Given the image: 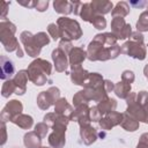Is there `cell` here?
<instances>
[{
	"instance_id": "e575fe53",
	"label": "cell",
	"mask_w": 148,
	"mask_h": 148,
	"mask_svg": "<svg viewBox=\"0 0 148 148\" xmlns=\"http://www.w3.org/2000/svg\"><path fill=\"white\" fill-rule=\"evenodd\" d=\"M91 23H92V24L95 25V28L98 29V30L104 29L105 25H106V21H105V18H104L102 15H96Z\"/></svg>"
},
{
	"instance_id": "ba28073f",
	"label": "cell",
	"mask_w": 148,
	"mask_h": 148,
	"mask_svg": "<svg viewBox=\"0 0 148 148\" xmlns=\"http://www.w3.org/2000/svg\"><path fill=\"white\" fill-rule=\"evenodd\" d=\"M111 28H112V34L117 39H125L130 37V35L132 34L131 25L125 23L123 17H113Z\"/></svg>"
},
{
	"instance_id": "5b68a950",
	"label": "cell",
	"mask_w": 148,
	"mask_h": 148,
	"mask_svg": "<svg viewBox=\"0 0 148 148\" xmlns=\"http://www.w3.org/2000/svg\"><path fill=\"white\" fill-rule=\"evenodd\" d=\"M120 53L127 54V56L135 58V59H139V60H143L146 58V49H145L143 43L134 42L132 39L126 42L120 47Z\"/></svg>"
},
{
	"instance_id": "7dc6e473",
	"label": "cell",
	"mask_w": 148,
	"mask_h": 148,
	"mask_svg": "<svg viewBox=\"0 0 148 148\" xmlns=\"http://www.w3.org/2000/svg\"><path fill=\"white\" fill-rule=\"evenodd\" d=\"M145 75H146V77L148 79V65L145 67Z\"/></svg>"
},
{
	"instance_id": "30bf717a",
	"label": "cell",
	"mask_w": 148,
	"mask_h": 148,
	"mask_svg": "<svg viewBox=\"0 0 148 148\" xmlns=\"http://www.w3.org/2000/svg\"><path fill=\"white\" fill-rule=\"evenodd\" d=\"M21 42L24 45V50L25 52L30 56V57H38L40 53V47L38 46L35 36L31 35V32L29 31H23L20 36Z\"/></svg>"
},
{
	"instance_id": "d6a6232c",
	"label": "cell",
	"mask_w": 148,
	"mask_h": 148,
	"mask_svg": "<svg viewBox=\"0 0 148 148\" xmlns=\"http://www.w3.org/2000/svg\"><path fill=\"white\" fill-rule=\"evenodd\" d=\"M49 125L46 124V123H39V124H37L36 125V127H35V133L39 136V138H45L46 136V133H47V131H49Z\"/></svg>"
},
{
	"instance_id": "7bdbcfd3",
	"label": "cell",
	"mask_w": 148,
	"mask_h": 148,
	"mask_svg": "<svg viewBox=\"0 0 148 148\" xmlns=\"http://www.w3.org/2000/svg\"><path fill=\"white\" fill-rule=\"evenodd\" d=\"M132 40L134 42H139V43H143V36L138 31V32H133L132 34Z\"/></svg>"
},
{
	"instance_id": "6da1fadb",
	"label": "cell",
	"mask_w": 148,
	"mask_h": 148,
	"mask_svg": "<svg viewBox=\"0 0 148 148\" xmlns=\"http://www.w3.org/2000/svg\"><path fill=\"white\" fill-rule=\"evenodd\" d=\"M113 34H101L95 36L88 46L87 58L89 60H108L116 58L120 52V46L116 43Z\"/></svg>"
},
{
	"instance_id": "f546056e",
	"label": "cell",
	"mask_w": 148,
	"mask_h": 148,
	"mask_svg": "<svg viewBox=\"0 0 148 148\" xmlns=\"http://www.w3.org/2000/svg\"><path fill=\"white\" fill-rule=\"evenodd\" d=\"M16 91V86L14 83L13 80H7L3 86H2V89H1V92H2V96L3 97H9L10 94L15 92Z\"/></svg>"
},
{
	"instance_id": "cb8c5ba5",
	"label": "cell",
	"mask_w": 148,
	"mask_h": 148,
	"mask_svg": "<svg viewBox=\"0 0 148 148\" xmlns=\"http://www.w3.org/2000/svg\"><path fill=\"white\" fill-rule=\"evenodd\" d=\"M130 91H131V84L125 81H120L114 86V92L120 98H127L128 95L131 94Z\"/></svg>"
},
{
	"instance_id": "8fae6325",
	"label": "cell",
	"mask_w": 148,
	"mask_h": 148,
	"mask_svg": "<svg viewBox=\"0 0 148 148\" xmlns=\"http://www.w3.org/2000/svg\"><path fill=\"white\" fill-rule=\"evenodd\" d=\"M89 111H90V109L88 108L87 104H82L80 106H76V110L71 113L69 120L79 121L81 127L89 126V124L91 121L90 120V116H89Z\"/></svg>"
},
{
	"instance_id": "3957f363",
	"label": "cell",
	"mask_w": 148,
	"mask_h": 148,
	"mask_svg": "<svg viewBox=\"0 0 148 148\" xmlns=\"http://www.w3.org/2000/svg\"><path fill=\"white\" fill-rule=\"evenodd\" d=\"M57 24L60 30V37L62 39H79L82 35L79 23L68 17H60L57 21Z\"/></svg>"
},
{
	"instance_id": "484cf974",
	"label": "cell",
	"mask_w": 148,
	"mask_h": 148,
	"mask_svg": "<svg viewBox=\"0 0 148 148\" xmlns=\"http://www.w3.org/2000/svg\"><path fill=\"white\" fill-rule=\"evenodd\" d=\"M13 123L16 124L17 126H20V127L23 128V130H29V128L32 126L34 120H32V118H31L30 116H28V114H20V116H17V117L13 120Z\"/></svg>"
},
{
	"instance_id": "8d00e7d4",
	"label": "cell",
	"mask_w": 148,
	"mask_h": 148,
	"mask_svg": "<svg viewBox=\"0 0 148 148\" xmlns=\"http://www.w3.org/2000/svg\"><path fill=\"white\" fill-rule=\"evenodd\" d=\"M89 116H90V120L91 121H99V119L102 118V114H101L99 110L97 109V106H94V108L90 109Z\"/></svg>"
},
{
	"instance_id": "7402d4cb",
	"label": "cell",
	"mask_w": 148,
	"mask_h": 148,
	"mask_svg": "<svg viewBox=\"0 0 148 148\" xmlns=\"http://www.w3.org/2000/svg\"><path fill=\"white\" fill-rule=\"evenodd\" d=\"M23 142H24V146L28 148H40L42 138H39L35 132H29L24 135Z\"/></svg>"
},
{
	"instance_id": "f6af8a7d",
	"label": "cell",
	"mask_w": 148,
	"mask_h": 148,
	"mask_svg": "<svg viewBox=\"0 0 148 148\" xmlns=\"http://www.w3.org/2000/svg\"><path fill=\"white\" fill-rule=\"evenodd\" d=\"M7 5H8V3H7V2H5V1H2V2H1V6L3 7V8H2V14H1V17H2V18H5V16H6V13H7L6 6H7Z\"/></svg>"
},
{
	"instance_id": "d590c367",
	"label": "cell",
	"mask_w": 148,
	"mask_h": 148,
	"mask_svg": "<svg viewBox=\"0 0 148 148\" xmlns=\"http://www.w3.org/2000/svg\"><path fill=\"white\" fill-rule=\"evenodd\" d=\"M47 30H49V32H50V35L52 36V38L56 40V39H58L59 37H60V30H59V28L54 24V23H51V24H49V28H47Z\"/></svg>"
},
{
	"instance_id": "277c9868",
	"label": "cell",
	"mask_w": 148,
	"mask_h": 148,
	"mask_svg": "<svg viewBox=\"0 0 148 148\" xmlns=\"http://www.w3.org/2000/svg\"><path fill=\"white\" fill-rule=\"evenodd\" d=\"M15 30V25L9 21H2L0 23V39L6 51L12 52L14 50H17L20 46L17 39L14 37Z\"/></svg>"
},
{
	"instance_id": "7a4b0ae2",
	"label": "cell",
	"mask_w": 148,
	"mask_h": 148,
	"mask_svg": "<svg viewBox=\"0 0 148 148\" xmlns=\"http://www.w3.org/2000/svg\"><path fill=\"white\" fill-rule=\"evenodd\" d=\"M51 64L43 59H36L32 61L27 72L29 79L36 84V86H43L47 81V76L51 75Z\"/></svg>"
},
{
	"instance_id": "ab89813d",
	"label": "cell",
	"mask_w": 148,
	"mask_h": 148,
	"mask_svg": "<svg viewBox=\"0 0 148 148\" xmlns=\"http://www.w3.org/2000/svg\"><path fill=\"white\" fill-rule=\"evenodd\" d=\"M99 126L103 128V130H105V131H109V130H111L112 127H113V125L111 124V121L106 118V117H103V118H101L99 119Z\"/></svg>"
},
{
	"instance_id": "44dd1931",
	"label": "cell",
	"mask_w": 148,
	"mask_h": 148,
	"mask_svg": "<svg viewBox=\"0 0 148 148\" xmlns=\"http://www.w3.org/2000/svg\"><path fill=\"white\" fill-rule=\"evenodd\" d=\"M103 82H104V80H103L102 75H99L98 73H91L87 77L83 86H84V89H96Z\"/></svg>"
},
{
	"instance_id": "f1b7e54d",
	"label": "cell",
	"mask_w": 148,
	"mask_h": 148,
	"mask_svg": "<svg viewBox=\"0 0 148 148\" xmlns=\"http://www.w3.org/2000/svg\"><path fill=\"white\" fill-rule=\"evenodd\" d=\"M130 12V7L126 2H119L117 3L116 8L112 10V16L113 17H117V15H119V17H123L125 15H127Z\"/></svg>"
},
{
	"instance_id": "bcb514c9",
	"label": "cell",
	"mask_w": 148,
	"mask_h": 148,
	"mask_svg": "<svg viewBox=\"0 0 148 148\" xmlns=\"http://www.w3.org/2000/svg\"><path fill=\"white\" fill-rule=\"evenodd\" d=\"M146 2H141V3H135V2H132V5L133 6H139V7H141V6H143Z\"/></svg>"
},
{
	"instance_id": "2e32d148",
	"label": "cell",
	"mask_w": 148,
	"mask_h": 148,
	"mask_svg": "<svg viewBox=\"0 0 148 148\" xmlns=\"http://www.w3.org/2000/svg\"><path fill=\"white\" fill-rule=\"evenodd\" d=\"M80 135L82 138V141L84 145H91L92 142H95V140L97 139V132L95 128H92L90 125L89 126H84L81 127L80 130Z\"/></svg>"
},
{
	"instance_id": "5bb4252c",
	"label": "cell",
	"mask_w": 148,
	"mask_h": 148,
	"mask_svg": "<svg viewBox=\"0 0 148 148\" xmlns=\"http://www.w3.org/2000/svg\"><path fill=\"white\" fill-rule=\"evenodd\" d=\"M0 64H1V79L2 80H9L14 73H15V67L13 61L7 58L6 56H1L0 57Z\"/></svg>"
},
{
	"instance_id": "60d3db41",
	"label": "cell",
	"mask_w": 148,
	"mask_h": 148,
	"mask_svg": "<svg viewBox=\"0 0 148 148\" xmlns=\"http://www.w3.org/2000/svg\"><path fill=\"white\" fill-rule=\"evenodd\" d=\"M136 148H148V133H145L141 135Z\"/></svg>"
},
{
	"instance_id": "9a60e30c",
	"label": "cell",
	"mask_w": 148,
	"mask_h": 148,
	"mask_svg": "<svg viewBox=\"0 0 148 148\" xmlns=\"http://www.w3.org/2000/svg\"><path fill=\"white\" fill-rule=\"evenodd\" d=\"M28 72L27 71H20L13 79L15 86H16V91L15 94L17 95H23L25 92V83L28 81Z\"/></svg>"
},
{
	"instance_id": "1f68e13d",
	"label": "cell",
	"mask_w": 148,
	"mask_h": 148,
	"mask_svg": "<svg viewBox=\"0 0 148 148\" xmlns=\"http://www.w3.org/2000/svg\"><path fill=\"white\" fill-rule=\"evenodd\" d=\"M105 117L111 121V124H112L113 126H116V125H120V124H121L124 114H123V113H119V112H116V111H112V112L106 113Z\"/></svg>"
},
{
	"instance_id": "52a82bcc",
	"label": "cell",
	"mask_w": 148,
	"mask_h": 148,
	"mask_svg": "<svg viewBox=\"0 0 148 148\" xmlns=\"http://www.w3.org/2000/svg\"><path fill=\"white\" fill-rule=\"evenodd\" d=\"M69 121V118L60 114V113H47L44 117V123H46L49 126L53 128V131H61L66 132V126Z\"/></svg>"
},
{
	"instance_id": "8992f818",
	"label": "cell",
	"mask_w": 148,
	"mask_h": 148,
	"mask_svg": "<svg viewBox=\"0 0 148 148\" xmlns=\"http://www.w3.org/2000/svg\"><path fill=\"white\" fill-rule=\"evenodd\" d=\"M60 91L56 87H51L47 91H42L38 97H37V104L40 109L46 110L49 109L52 104H56L57 101L59 99Z\"/></svg>"
},
{
	"instance_id": "74e56055",
	"label": "cell",
	"mask_w": 148,
	"mask_h": 148,
	"mask_svg": "<svg viewBox=\"0 0 148 148\" xmlns=\"http://www.w3.org/2000/svg\"><path fill=\"white\" fill-rule=\"evenodd\" d=\"M59 49H60L61 51H64V52L67 54L68 52H71V51H72V44H71V42H69V40L61 39V40H60V43H59Z\"/></svg>"
},
{
	"instance_id": "4dcf8cb0",
	"label": "cell",
	"mask_w": 148,
	"mask_h": 148,
	"mask_svg": "<svg viewBox=\"0 0 148 148\" xmlns=\"http://www.w3.org/2000/svg\"><path fill=\"white\" fill-rule=\"evenodd\" d=\"M138 31H148V12H143L136 22Z\"/></svg>"
},
{
	"instance_id": "ffe728a7",
	"label": "cell",
	"mask_w": 148,
	"mask_h": 148,
	"mask_svg": "<svg viewBox=\"0 0 148 148\" xmlns=\"http://www.w3.org/2000/svg\"><path fill=\"white\" fill-rule=\"evenodd\" d=\"M54 111H56L57 113L64 114V116H66V117L69 118L71 113H72L74 110H73L72 106L67 103L66 98H59V99L57 101V103L54 104Z\"/></svg>"
},
{
	"instance_id": "c3c4849f",
	"label": "cell",
	"mask_w": 148,
	"mask_h": 148,
	"mask_svg": "<svg viewBox=\"0 0 148 148\" xmlns=\"http://www.w3.org/2000/svg\"><path fill=\"white\" fill-rule=\"evenodd\" d=\"M40 148H46V147H40Z\"/></svg>"
},
{
	"instance_id": "4fadbf2b",
	"label": "cell",
	"mask_w": 148,
	"mask_h": 148,
	"mask_svg": "<svg viewBox=\"0 0 148 148\" xmlns=\"http://www.w3.org/2000/svg\"><path fill=\"white\" fill-rule=\"evenodd\" d=\"M89 76V73L84 71L81 65H72V73H71V80L75 84L83 86L87 77Z\"/></svg>"
},
{
	"instance_id": "e0dca14e",
	"label": "cell",
	"mask_w": 148,
	"mask_h": 148,
	"mask_svg": "<svg viewBox=\"0 0 148 148\" xmlns=\"http://www.w3.org/2000/svg\"><path fill=\"white\" fill-rule=\"evenodd\" d=\"M49 143L53 148H62L65 145V132L53 131L49 136Z\"/></svg>"
},
{
	"instance_id": "b9f144b4",
	"label": "cell",
	"mask_w": 148,
	"mask_h": 148,
	"mask_svg": "<svg viewBox=\"0 0 148 148\" xmlns=\"http://www.w3.org/2000/svg\"><path fill=\"white\" fill-rule=\"evenodd\" d=\"M47 5H49L47 1H37V2H36V8H37V10H39V12H44V10L47 8Z\"/></svg>"
},
{
	"instance_id": "9c48e42d",
	"label": "cell",
	"mask_w": 148,
	"mask_h": 148,
	"mask_svg": "<svg viewBox=\"0 0 148 148\" xmlns=\"http://www.w3.org/2000/svg\"><path fill=\"white\" fill-rule=\"evenodd\" d=\"M22 109H23V106H22V104L18 101L13 99V101L8 102L6 104V106L2 109V112H1V120H2V123L8 121V120L13 121L17 116L21 114Z\"/></svg>"
},
{
	"instance_id": "836d02e7",
	"label": "cell",
	"mask_w": 148,
	"mask_h": 148,
	"mask_svg": "<svg viewBox=\"0 0 148 148\" xmlns=\"http://www.w3.org/2000/svg\"><path fill=\"white\" fill-rule=\"evenodd\" d=\"M35 39H36V42H37V44H38V46L40 49L44 45L50 43V39H49V37H47V35L45 32H38L37 35H35Z\"/></svg>"
},
{
	"instance_id": "83f0119b",
	"label": "cell",
	"mask_w": 148,
	"mask_h": 148,
	"mask_svg": "<svg viewBox=\"0 0 148 148\" xmlns=\"http://www.w3.org/2000/svg\"><path fill=\"white\" fill-rule=\"evenodd\" d=\"M54 10L61 14H69L72 12V2L68 1H54Z\"/></svg>"
},
{
	"instance_id": "7c38bea8",
	"label": "cell",
	"mask_w": 148,
	"mask_h": 148,
	"mask_svg": "<svg viewBox=\"0 0 148 148\" xmlns=\"http://www.w3.org/2000/svg\"><path fill=\"white\" fill-rule=\"evenodd\" d=\"M52 59L54 61V66H56V71L57 72H65L67 69L68 61H67L66 53L64 51H61L59 47L56 49V50H53V52H52Z\"/></svg>"
},
{
	"instance_id": "4316f807",
	"label": "cell",
	"mask_w": 148,
	"mask_h": 148,
	"mask_svg": "<svg viewBox=\"0 0 148 148\" xmlns=\"http://www.w3.org/2000/svg\"><path fill=\"white\" fill-rule=\"evenodd\" d=\"M88 101H90V96H89V92L86 89L84 90H81V91H77V94L73 97V104H74V106H80L83 103L87 104Z\"/></svg>"
},
{
	"instance_id": "d4e9b609",
	"label": "cell",
	"mask_w": 148,
	"mask_h": 148,
	"mask_svg": "<svg viewBox=\"0 0 148 148\" xmlns=\"http://www.w3.org/2000/svg\"><path fill=\"white\" fill-rule=\"evenodd\" d=\"M120 125H121L126 131L134 132V131L138 130V127H139V121H138L135 118H133L132 116H130V114L127 113V114H124L123 121H121Z\"/></svg>"
},
{
	"instance_id": "f35d334b",
	"label": "cell",
	"mask_w": 148,
	"mask_h": 148,
	"mask_svg": "<svg viewBox=\"0 0 148 148\" xmlns=\"http://www.w3.org/2000/svg\"><path fill=\"white\" fill-rule=\"evenodd\" d=\"M121 81H125L127 83H132L134 81V74L132 71H125L123 74H121Z\"/></svg>"
},
{
	"instance_id": "ac0fdd59",
	"label": "cell",
	"mask_w": 148,
	"mask_h": 148,
	"mask_svg": "<svg viewBox=\"0 0 148 148\" xmlns=\"http://www.w3.org/2000/svg\"><path fill=\"white\" fill-rule=\"evenodd\" d=\"M87 57V52L81 47H74L69 52V62L71 65H80Z\"/></svg>"
},
{
	"instance_id": "ee69618b",
	"label": "cell",
	"mask_w": 148,
	"mask_h": 148,
	"mask_svg": "<svg viewBox=\"0 0 148 148\" xmlns=\"http://www.w3.org/2000/svg\"><path fill=\"white\" fill-rule=\"evenodd\" d=\"M104 88H105L106 92H110L111 90H114V84L109 80H104Z\"/></svg>"
},
{
	"instance_id": "603a6c76",
	"label": "cell",
	"mask_w": 148,
	"mask_h": 148,
	"mask_svg": "<svg viewBox=\"0 0 148 148\" xmlns=\"http://www.w3.org/2000/svg\"><path fill=\"white\" fill-rule=\"evenodd\" d=\"M92 10L95 12V14H106L110 12V9L112 8V3L109 1H92L90 3Z\"/></svg>"
},
{
	"instance_id": "d6986e66",
	"label": "cell",
	"mask_w": 148,
	"mask_h": 148,
	"mask_svg": "<svg viewBox=\"0 0 148 148\" xmlns=\"http://www.w3.org/2000/svg\"><path fill=\"white\" fill-rule=\"evenodd\" d=\"M116 106H117L116 101H114L113 98H109V97L104 98L103 101H101V102L97 104V109L99 110V112H101L102 116H103V114H106V113H109V112L114 111Z\"/></svg>"
}]
</instances>
